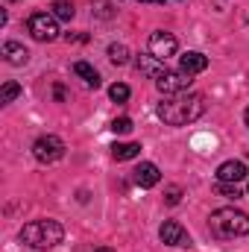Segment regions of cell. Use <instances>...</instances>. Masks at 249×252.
Here are the masks:
<instances>
[{
  "label": "cell",
  "instance_id": "1",
  "mask_svg": "<svg viewBox=\"0 0 249 252\" xmlns=\"http://www.w3.org/2000/svg\"><path fill=\"white\" fill-rule=\"evenodd\" d=\"M202 112H205V100L199 94H193V91L164 97L158 103V109H156V115L167 126H187V124H193Z\"/></svg>",
  "mask_w": 249,
  "mask_h": 252
},
{
  "label": "cell",
  "instance_id": "2",
  "mask_svg": "<svg viewBox=\"0 0 249 252\" xmlns=\"http://www.w3.org/2000/svg\"><path fill=\"white\" fill-rule=\"evenodd\" d=\"M64 238V229L59 220H32L21 229V244L30 250L47 252L53 247H59Z\"/></svg>",
  "mask_w": 249,
  "mask_h": 252
},
{
  "label": "cell",
  "instance_id": "3",
  "mask_svg": "<svg viewBox=\"0 0 249 252\" xmlns=\"http://www.w3.org/2000/svg\"><path fill=\"white\" fill-rule=\"evenodd\" d=\"M211 232L217 238H241L249 235V214L238 208H217L211 214Z\"/></svg>",
  "mask_w": 249,
  "mask_h": 252
},
{
  "label": "cell",
  "instance_id": "4",
  "mask_svg": "<svg viewBox=\"0 0 249 252\" xmlns=\"http://www.w3.org/2000/svg\"><path fill=\"white\" fill-rule=\"evenodd\" d=\"M56 21L59 18L53 12H35V15H30V21H27L30 35L35 41H56L59 38V24Z\"/></svg>",
  "mask_w": 249,
  "mask_h": 252
},
{
  "label": "cell",
  "instance_id": "5",
  "mask_svg": "<svg viewBox=\"0 0 249 252\" xmlns=\"http://www.w3.org/2000/svg\"><path fill=\"white\" fill-rule=\"evenodd\" d=\"M32 156L41 161V164H53L64 156V141L59 135H41L35 144H32Z\"/></svg>",
  "mask_w": 249,
  "mask_h": 252
},
{
  "label": "cell",
  "instance_id": "6",
  "mask_svg": "<svg viewBox=\"0 0 249 252\" xmlns=\"http://www.w3.org/2000/svg\"><path fill=\"white\" fill-rule=\"evenodd\" d=\"M156 88L164 94V97H173V94H185L190 88V76L182 70H167L161 79H156Z\"/></svg>",
  "mask_w": 249,
  "mask_h": 252
},
{
  "label": "cell",
  "instance_id": "7",
  "mask_svg": "<svg viewBox=\"0 0 249 252\" xmlns=\"http://www.w3.org/2000/svg\"><path fill=\"white\" fill-rule=\"evenodd\" d=\"M150 53L156 56V59H161V62H167L173 53H176V47H179V41L170 35V32H164V30H158V32H153L150 35Z\"/></svg>",
  "mask_w": 249,
  "mask_h": 252
},
{
  "label": "cell",
  "instance_id": "8",
  "mask_svg": "<svg viewBox=\"0 0 249 252\" xmlns=\"http://www.w3.org/2000/svg\"><path fill=\"white\" fill-rule=\"evenodd\" d=\"M158 238H161L167 247H190V238H187V232L182 229V223H176V220H167V223H161V229H158Z\"/></svg>",
  "mask_w": 249,
  "mask_h": 252
},
{
  "label": "cell",
  "instance_id": "9",
  "mask_svg": "<svg viewBox=\"0 0 249 252\" xmlns=\"http://www.w3.org/2000/svg\"><path fill=\"white\" fill-rule=\"evenodd\" d=\"M247 179V164L244 161H223L220 167H217V182H232V185H238V182H244Z\"/></svg>",
  "mask_w": 249,
  "mask_h": 252
},
{
  "label": "cell",
  "instance_id": "10",
  "mask_svg": "<svg viewBox=\"0 0 249 252\" xmlns=\"http://www.w3.org/2000/svg\"><path fill=\"white\" fill-rule=\"evenodd\" d=\"M161 182V173H158V167L153 164V161H144L138 170H135V185H141V188H156Z\"/></svg>",
  "mask_w": 249,
  "mask_h": 252
},
{
  "label": "cell",
  "instance_id": "11",
  "mask_svg": "<svg viewBox=\"0 0 249 252\" xmlns=\"http://www.w3.org/2000/svg\"><path fill=\"white\" fill-rule=\"evenodd\" d=\"M205 67H208V56H202V53H196V50H190V53H185V56L179 59V70L187 73V76L202 73Z\"/></svg>",
  "mask_w": 249,
  "mask_h": 252
},
{
  "label": "cell",
  "instance_id": "12",
  "mask_svg": "<svg viewBox=\"0 0 249 252\" xmlns=\"http://www.w3.org/2000/svg\"><path fill=\"white\" fill-rule=\"evenodd\" d=\"M138 70H141V73H147L150 79H161V76L167 73V64L150 53V56H141V59H138Z\"/></svg>",
  "mask_w": 249,
  "mask_h": 252
},
{
  "label": "cell",
  "instance_id": "13",
  "mask_svg": "<svg viewBox=\"0 0 249 252\" xmlns=\"http://www.w3.org/2000/svg\"><path fill=\"white\" fill-rule=\"evenodd\" d=\"M3 56H6V62L15 64V67H21V64L30 62V50H27L24 44H18V41H6V44H3Z\"/></svg>",
  "mask_w": 249,
  "mask_h": 252
},
{
  "label": "cell",
  "instance_id": "14",
  "mask_svg": "<svg viewBox=\"0 0 249 252\" xmlns=\"http://www.w3.org/2000/svg\"><path fill=\"white\" fill-rule=\"evenodd\" d=\"M73 73H76V76H82L88 88H100V73H97L88 62H73Z\"/></svg>",
  "mask_w": 249,
  "mask_h": 252
},
{
  "label": "cell",
  "instance_id": "15",
  "mask_svg": "<svg viewBox=\"0 0 249 252\" xmlns=\"http://www.w3.org/2000/svg\"><path fill=\"white\" fill-rule=\"evenodd\" d=\"M141 153V144H135V141H126V144H115L112 147V156L118 158V161H129V158H135Z\"/></svg>",
  "mask_w": 249,
  "mask_h": 252
},
{
  "label": "cell",
  "instance_id": "16",
  "mask_svg": "<svg viewBox=\"0 0 249 252\" xmlns=\"http://www.w3.org/2000/svg\"><path fill=\"white\" fill-rule=\"evenodd\" d=\"M50 12H53L59 21H70V18L76 15V9H73L70 0H53V3H50Z\"/></svg>",
  "mask_w": 249,
  "mask_h": 252
},
{
  "label": "cell",
  "instance_id": "17",
  "mask_svg": "<svg viewBox=\"0 0 249 252\" xmlns=\"http://www.w3.org/2000/svg\"><path fill=\"white\" fill-rule=\"evenodd\" d=\"M18 94H21V85H18V82H3V88H0V103L9 106Z\"/></svg>",
  "mask_w": 249,
  "mask_h": 252
},
{
  "label": "cell",
  "instance_id": "18",
  "mask_svg": "<svg viewBox=\"0 0 249 252\" xmlns=\"http://www.w3.org/2000/svg\"><path fill=\"white\" fill-rule=\"evenodd\" d=\"M109 59L115 64H126L129 62V50H126L124 44H112V47H109Z\"/></svg>",
  "mask_w": 249,
  "mask_h": 252
},
{
  "label": "cell",
  "instance_id": "19",
  "mask_svg": "<svg viewBox=\"0 0 249 252\" xmlns=\"http://www.w3.org/2000/svg\"><path fill=\"white\" fill-rule=\"evenodd\" d=\"M109 97H112L115 103H126V100H129V85H124V82H115V85L109 88Z\"/></svg>",
  "mask_w": 249,
  "mask_h": 252
},
{
  "label": "cell",
  "instance_id": "20",
  "mask_svg": "<svg viewBox=\"0 0 249 252\" xmlns=\"http://www.w3.org/2000/svg\"><path fill=\"white\" fill-rule=\"evenodd\" d=\"M112 132H115V135H129V132H132V121H129V118H115V121H112Z\"/></svg>",
  "mask_w": 249,
  "mask_h": 252
},
{
  "label": "cell",
  "instance_id": "21",
  "mask_svg": "<svg viewBox=\"0 0 249 252\" xmlns=\"http://www.w3.org/2000/svg\"><path fill=\"white\" fill-rule=\"evenodd\" d=\"M217 193H223V196H241V190H238V185H232V182H217Z\"/></svg>",
  "mask_w": 249,
  "mask_h": 252
},
{
  "label": "cell",
  "instance_id": "22",
  "mask_svg": "<svg viewBox=\"0 0 249 252\" xmlns=\"http://www.w3.org/2000/svg\"><path fill=\"white\" fill-rule=\"evenodd\" d=\"M179 199H182V188H176V185L167 188V205H176Z\"/></svg>",
  "mask_w": 249,
  "mask_h": 252
},
{
  "label": "cell",
  "instance_id": "23",
  "mask_svg": "<svg viewBox=\"0 0 249 252\" xmlns=\"http://www.w3.org/2000/svg\"><path fill=\"white\" fill-rule=\"evenodd\" d=\"M138 3H164V0H138Z\"/></svg>",
  "mask_w": 249,
  "mask_h": 252
},
{
  "label": "cell",
  "instance_id": "24",
  "mask_svg": "<svg viewBox=\"0 0 249 252\" xmlns=\"http://www.w3.org/2000/svg\"><path fill=\"white\" fill-rule=\"evenodd\" d=\"M244 121H247V126H249V106H247V112H244Z\"/></svg>",
  "mask_w": 249,
  "mask_h": 252
},
{
  "label": "cell",
  "instance_id": "25",
  "mask_svg": "<svg viewBox=\"0 0 249 252\" xmlns=\"http://www.w3.org/2000/svg\"><path fill=\"white\" fill-rule=\"evenodd\" d=\"M97 252H115V250H109V247H100V250H97Z\"/></svg>",
  "mask_w": 249,
  "mask_h": 252
}]
</instances>
